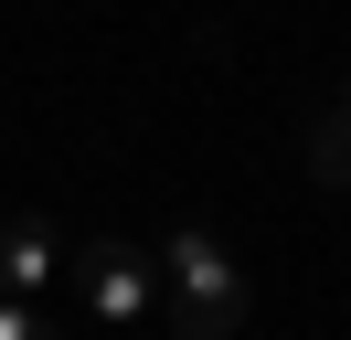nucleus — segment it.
<instances>
[{
	"label": "nucleus",
	"mask_w": 351,
	"mask_h": 340,
	"mask_svg": "<svg viewBox=\"0 0 351 340\" xmlns=\"http://www.w3.org/2000/svg\"><path fill=\"white\" fill-rule=\"evenodd\" d=\"M0 340H64V308H22V298H0Z\"/></svg>",
	"instance_id": "5"
},
{
	"label": "nucleus",
	"mask_w": 351,
	"mask_h": 340,
	"mask_svg": "<svg viewBox=\"0 0 351 340\" xmlns=\"http://www.w3.org/2000/svg\"><path fill=\"white\" fill-rule=\"evenodd\" d=\"M308 181H319V191H351V85L308 117Z\"/></svg>",
	"instance_id": "4"
},
{
	"label": "nucleus",
	"mask_w": 351,
	"mask_h": 340,
	"mask_svg": "<svg viewBox=\"0 0 351 340\" xmlns=\"http://www.w3.org/2000/svg\"><path fill=\"white\" fill-rule=\"evenodd\" d=\"M53 287H64V245H53V223L11 212V223H0V298H22V308H53Z\"/></svg>",
	"instance_id": "3"
},
{
	"label": "nucleus",
	"mask_w": 351,
	"mask_h": 340,
	"mask_svg": "<svg viewBox=\"0 0 351 340\" xmlns=\"http://www.w3.org/2000/svg\"><path fill=\"white\" fill-rule=\"evenodd\" d=\"M75 287H86V319H96V330L138 340V330H149V308H160V255L128 245V234H96V245L75 255Z\"/></svg>",
	"instance_id": "2"
},
{
	"label": "nucleus",
	"mask_w": 351,
	"mask_h": 340,
	"mask_svg": "<svg viewBox=\"0 0 351 340\" xmlns=\"http://www.w3.org/2000/svg\"><path fill=\"white\" fill-rule=\"evenodd\" d=\"M160 319H171V340H234L245 330V266L223 255L213 223H181L160 245Z\"/></svg>",
	"instance_id": "1"
}]
</instances>
